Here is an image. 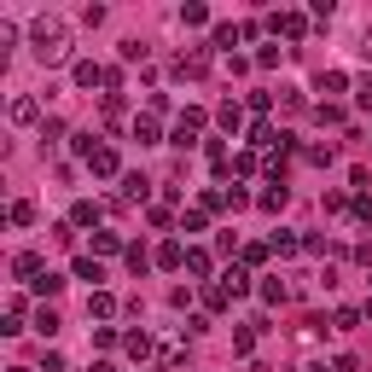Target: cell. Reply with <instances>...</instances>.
Returning <instances> with one entry per match:
<instances>
[{"instance_id": "9c48e42d", "label": "cell", "mask_w": 372, "mask_h": 372, "mask_svg": "<svg viewBox=\"0 0 372 372\" xmlns=\"http://www.w3.org/2000/svg\"><path fill=\"white\" fill-rule=\"evenodd\" d=\"M134 140H140V145H152V140H157V122H152V117H140V122H134Z\"/></svg>"}, {"instance_id": "9a60e30c", "label": "cell", "mask_w": 372, "mask_h": 372, "mask_svg": "<svg viewBox=\"0 0 372 372\" xmlns=\"http://www.w3.org/2000/svg\"><path fill=\"white\" fill-rule=\"evenodd\" d=\"M186 268H192V273L204 280V273H209V256H204V250H186Z\"/></svg>"}, {"instance_id": "d6986e66", "label": "cell", "mask_w": 372, "mask_h": 372, "mask_svg": "<svg viewBox=\"0 0 372 372\" xmlns=\"http://www.w3.org/2000/svg\"><path fill=\"white\" fill-rule=\"evenodd\" d=\"M12 372H29V366H12Z\"/></svg>"}, {"instance_id": "8992f818", "label": "cell", "mask_w": 372, "mask_h": 372, "mask_svg": "<svg viewBox=\"0 0 372 372\" xmlns=\"http://www.w3.org/2000/svg\"><path fill=\"white\" fill-rule=\"evenodd\" d=\"M76 82L93 88V82H105V70H99V64H76Z\"/></svg>"}, {"instance_id": "ffe728a7", "label": "cell", "mask_w": 372, "mask_h": 372, "mask_svg": "<svg viewBox=\"0 0 372 372\" xmlns=\"http://www.w3.org/2000/svg\"><path fill=\"white\" fill-rule=\"evenodd\" d=\"M314 372H326V366H314Z\"/></svg>"}, {"instance_id": "ba28073f", "label": "cell", "mask_w": 372, "mask_h": 372, "mask_svg": "<svg viewBox=\"0 0 372 372\" xmlns=\"http://www.w3.org/2000/svg\"><path fill=\"white\" fill-rule=\"evenodd\" d=\"M12 122H35V99H12Z\"/></svg>"}, {"instance_id": "3957f363", "label": "cell", "mask_w": 372, "mask_h": 372, "mask_svg": "<svg viewBox=\"0 0 372 372\" xmlns=\"http://www.w3.org/2000/svg\"><path fill=\"white\" fill-rule=\"evenodd\" d=\"M221 291H227V297H245V291H250V280H245L238 268H227V273H221Z\"/></svg>"}, {"instance_id": "277c9868", "label": "cell", "mask_w": 372, "mask_h": 372, "mask_svg": "<svg viewBox=\"0 0 372 372\" xmlns=\"http://www.w3.org/2000/svg\"><path fill=\"white\" fill-rule=\"evenodd\" d=\"M145 186H152L145 175H122V198H128V204H140V198H145Z\"/></svg>"}, {"instance_id": "e0dca14e", "label": "cell", "mask_w": 372, "mask_h": 372, "mask_svg": "<svg viewBox=\"0 0 372 372\" xmlns=\"http://www.w3.org/2000/svg\"><path fill=\"white\" fill-rule=\"evenodd\" d=\"M93 372H117V366H105V361H99V366H93Z\"/></svg>"}, {"instance_id": "2e32d148", "label": "cell", "mask_w": 372, "mask_h": 372, "mask_svg": "<svg viewBox=\"0 0 372 372\" xmlns=\"http://www.w3.org/2000/svg\"><path fill=\"white\" fill-rule=\"evenodd\" d=\"M35 326H41V337H53V332H58V314H53V309H41V314H35Z\"/></svg>"}, {"instance_id": "5b68a950", "label": "cell", "mask_w": 372, "mask_h": 372, "mask_svg": "<svg viewBox=\"0 0 372 372\" xmlns=\"http://www.w3.org/2000/svg\"><path fill=\"white\" fill-rule=\"evenodd\" d=\"M12 273H24V280H41V256H29V250H24L18 262H12Z\"/></svg>"}, {"instance_id": "8fae6325", "label": "cell", "mask_w": 372, "mask_h": 372, "mask_svg": "<svg viewBox=\"0 0 372 372\" xmlns=\"http://www.w3.org/2000/svg\"><path fill=\"white\" fill-rule=\"evenodd\" d=\"M111 309H117V302H111L105 291H93V297H88V314H111Z\"/></svg>"}, {"instance_id": "30bf717a", "label": "cell", "mask_w": 372, "mask_h": 372, "mask_svg": "<svg viewBox=\"0 0 372 372\" xmlns=\"http://www.w3.org/2000/svg\"><path fill=\"white\" fill-rule=\"evenodd\" d=\"M262 209H268V216H273V209H285V186H268L262 192Z\"/></svg>"}, {"instance_id": "4fadbf2b", "label": "cell", "mask_w": 372, "mask_h": 372, "mask_svg": "<svg viewBox=\"0 0 372 372\" xmlns=\"http://www.w3.org/2000/svg\"><path fill=\"white\" fill-rule=\"evenodd\" d=\"M128 355H152V337H145V332H128Z\"/></svg>"}, {"instance_id": "6da1fadb", "label": "cell", "mask_w": 372, "mask_h": 372, "mask_svg": "<svg viewBox=\"0 0 372 372\" xmlns=\"http://www.w3.org/2000/svg\"><path fill=\"white\" fill-rule=\"evenodd\" d=\"M29 47H35L41 64H64L70 58V29H64L58 18H35L29 24Z\"/></svg>"}, {"instance_id": "7a4b0ae2", "label": "cell", "mask_w": 372, "mask_h": 372, "mask_svg": "<svg viewBox=\"0 0 372 372\" xmlns=\"http://www.w3.org/2000/svg\"><path fill=\"white\" fill-rule=\"evenodd\" d=\"M88 169H93V175H117V152H111V145H99V152L88 157Z\"/></svg>"}, {"instance_id": "52a82bcc", "label": "cell", "mask_w": 372, "mask_h": 372, "mask_svg": "<svg viewBox=\"0 0 372 372\" xmlns=\"http://www.w3.org/2000/svg\"><path fill=\"white\" fill-rule=\"evenodd\" d=\"M76 280H93V285H99L105 273H99V262H93V256H82V262H76Z\"/></svg>"}, {"instance_id": "7c38bea8", "label": "cell", "mask_w": 372, "mask_h": 372, "mask_svg": "<svg viewBox=\"0 0 372 372\" xmlns=\"http://www.w3.org/2000/svg\"><path fill=\"white\" fill-rule=\"evenodd\" d=\"M157 262H163V268H181L186 256H181V245H163V250H157Z\"/></svg>"}, {"instance_id": "5bb4252c", "label": "cell", "mask_w": 372, "mask_h": 372, "mask_svg": "<svg viewBox=\"0 0 372 372\" xmlns=\"http://www.w3.org/2000/svg\"><path fill=\"white\" fill-rule=\"evenodd\" d=\"M181 24H186V29H198V24H209V12H204V6H186V12H181Z\"/></svg>"}, {"instance_id": "ac0fdd59", "label": "cell", "mask_w": 372, "mask_h": 372, "mask_svg": "<svg viewBox=\"0 0 372 372\" xmlns=\"http://www.w3.org/2000/svg\"><path fill=\"white\" fill-rule=\"evenodd\" d=\"M366 53H372V29H366Z\"/></svg>"}]
</instances>
